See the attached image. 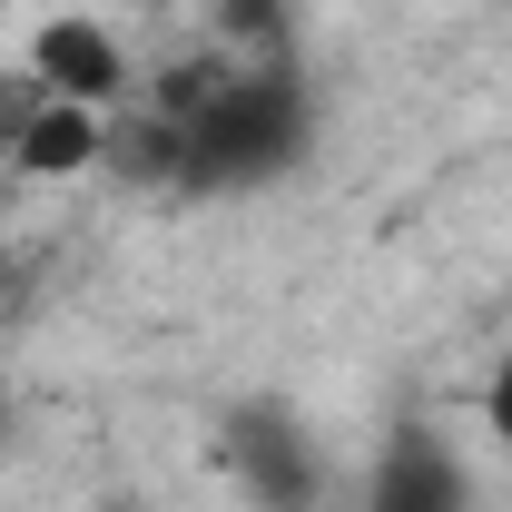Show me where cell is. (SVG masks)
I'll return each mask as SVG.
<instances>
[{
  "label": "cell",
  "mask_w": 512,
  "mask_h": 512,
  "mask_svg": "<svg viewBox=\"0 0 512 512\" xmlns=\"http://www.w3.org/2000/svg\"><path fill=\"white\" fill-rule=\"evenodd\" d=\"M483 414H493V434H503V444H512V355H503V365H493V394H483Z\"/></svg>",
  "instance_id": "6"
},
{
  "label": "cell",
  "mask_w": 512,
  "mask_h": 512,
  "mask_svg": "<svg viewBox=\"0 0 512 512\" xmlns=\"http://www.w3.org/2000/svg\"><path fill=\"white\" fill-rule=\"evenodd\" d=\"M30 79L50 89V99H79V109H109L119 99V40L99 30V20H50L40 40H30Z\"/></svg>",
  "instance_id": "4"
},
{
  "label": "cell",
  "mask_w": 512,
  "mask_h": 512,
  "mask_svg": "<svg viewBox=\"0 0 512 512\" xmlns=\"http://www.w3.org/2000/svg\"><path fill=\"white\" fill-rule=\"evenodd\" d=\"M316 138V109H306V79L286 50H247L227 40V60L178 69L128 128L99 138V158L148 178V188L178 197H227V188H266L306 158Z\"/></svg>",
  "instance_id": "1"
},
{
  "label": "cell",
  "mask_w": 512,
  "mask_h": 512,
  "mask_svg": "<svg viewBox=\"0 0 512 512\" xmlns=\"http://www.w3.org/2000/svg\"><path fill=\"white\" fill-rule=\"evenodd\" d=\"M99 138H109L99 109H79V99H50V89H40V99H30V119L10 128L0 148L20 158V178H60V168H89V158H99Z\"/></svg>",
  "instance_id": "5"
},
{
  "label": "cell",
  "mask_w": 512,
  "mask_h": 512,
  "mask_svg": "<svg viewBox=\"0 0 512 512\" xmlns=\"http://www.w3.org/2000/svg\"><path fill=\"white\" fill-rule=\"evenodd\" d=\"M227 463L266 512H316V444L286 404H237L227 414Z\"/></svg>",
  "instance_id": "2"
},
{
  "label": "cell",
  "mask_w": 512,
  "mask_h": 512,
  "mask_svg": "<svg viewBox=\"0 0 512 512\" xmlns=\"http://www.w3.org/2000/svg\"><path fill=\"white\" fill-rule=\"evenodd\" d=\"M365 512H473V483L434 424H394L375 453V483H365Z\"/></svg>",
  "instance_id": "3"
}]
</instances>
